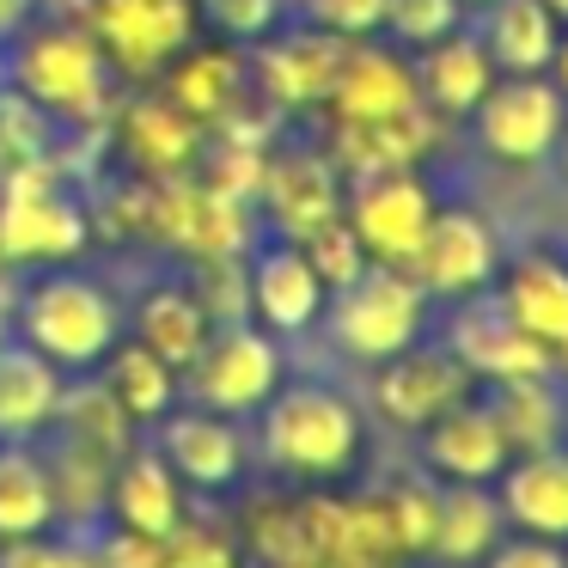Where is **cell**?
Wrapping results in <instances>:
<instances>
[{"label":"cell","instance_id":"1","mask_svg":"<svg viewBox=\"0 0 568 568\" xmlns=\"http://www.w3.org/2000/svg\"><path fill=\"white\" fill-rule=\"evenodd\" d=\"M7 50H13L7 80L31 104H43L62 129H111L116 74L104 62V43L92 38L87 19H38Z\"/></svg>","mask_w":568,"mask_h":568},{"label":"cell","instance_id":"2","mask_svg":"<svg viewBox=\"0 0 568 568\" xmlns=\"http://www.w3.org/2000/svg\"><path fill=\"white\" fill-rule=\"evenodd\" d=\"M92 245V209L68 190V172L43 160H19L0 178V257L7 270H62Z\"/></svg>","mask_w":568,"mask_h":568},{"label":"cell","instance_id":"3","mask_svg":"<svg viewBox=\"0 0 568 568\" xmlns=\"http://www.w3.org/2000/svg\"><path fill=\"white\" fill-rule=\"evenodd\" d=\"M13 318L19 336H26L38 355H50L62 373H87L99 367L104 355L123 336V306L104 282L80 270H43L26 294H13Z\"/></svg>","mask_w":568,"mask_h":568},{"label":"cell","instance_id":"4","mask_svg":"<svg viewBox=\"0 0 568 568\" xmlns=\"http://www.w3.org/2000/svg\"><path fill=\"white\" fill-rule=\"evenodd\" d=\"M324 318H331V336L343 355L379 367V361L404 355L409 343H422V331H428V294L416 287V275L404 263H367L355 282L324 300Z\"/></svg>","mask_w":568,"mask_h":568},{"label":"cell","instance_id":"5","mask_svg":"<svg viewBox=\"0 0 568 568\" xmlns=\"http://www.w3.org/2000/svg\"><path fill=\"white\" fill-rule=\"evenodd\" d=\"M263 453L294 477H343L361 453V416L331 385H275L263 404Z\"/></svg>","mask_w":568,"mask_h":568},{"label":"cell","instance_id":"6","mask_svg":"<svg viewBox=\"0 0 568 568\" xmlns=\"http://www.w3.org/2000/svg\"><path fill=\"white\" fill-rule=\"evenodd\" d=\"M562 123H568V99L550 74H495V87L470 111L477 148L501 165H544L556 153Z\"/></svg>","mask_w":568,"mask_h":568},{"label":"cell","instance_id":"7","mask_svg":"<svg viewBox=\"0 0 568 568\" xmlns=\"http://www.w3.org/2000/svg\"><path fill=\"white\" fill-rule=\"evenodd\" d=\"M275 385H282V343L251 318L214 324L202 355L184 367V392L202 409H221V416L263 409L275 397Z\"/></svg>","mask_w":568,"mask_h":568},{"label":"cell","instance_id":"8","mask_svg":"<svg viewBox=\"0 0 568 568\" xmlns=\"http://www.w3.org/2000/svg\"><path fill=\"white\" fill-rule=\"evenodd\" d=\"M404 270L416 275V287L428 300L483 294V287H495V275H501V239L483 221V209H470V202H440V209L428 214V226H422L416 251L404 257Z\"/></svg>","mask_w":568,"mask_h":568},{"label":"cell","instance_id":"9","mask_svg":"<svg viewBox=\"0 0 568 568\" xmlns=\"http://www.w3.org/2000/svg\"><path fill=\"white\" fill-rule=\"evenodd\" d=\"M87 26L104 43L111 74L153 87L165 62L196 38V7L190 0H87Z\"/></svg>","mask_w":568,"mask_h":568},{"label":"cell","instance_id":"10","mask_svg":"<svg viewBox=\"0 0 568 568\" xmlns=\"http://www.w3.org/2000/svg\"><path fill=\"white\" fill-rule=\"evenodd\" d=\"M148 233L184 257H245L251 251V202L221 196L196 172L160 178L148 196Z\"/></svg>","mask_w":568,"mask_h":568},{"label":"cell","instance_id":"11","mask_svg":"<svg viewBox=\"0 0 568 568\" xmlns=\"http://www.w3.org/2000/svg\"><path fill=\"white\" fill-rule=\"evenodd\" d=\"M446 348L458 355V367H465L470 379H489V385L495 379H538V373H556L550 348H544L531 331H519L495 287L465 294L453 306V318H446Z\"/></svg>","mask_w":568,"mask_h":568},{"label":"cell","instance_id":"12","mask_svg":"<svg viewBox=\"0 0 568 568\" xmlns=\"http://www.w3.org/2000/svg\"><path fill=\"white\" fill-rule=\"evenodd\" d=\"M434 209H440V196L422 178V165L416 172H379V178H348L343 184V221L355 226L361 251L373 263H404Z\"/></svg>","mask_w":568,"mask_h":568},{"label":"cell","instance_id":"13","mask_svg":"<svg viewBox=\"0 0 568 568\" xmlns=\"http://www.w3.org/2000/svg\"><path fill=\"white\" fill-rule=\"evenodd\" d=\"M257 50V62H251V74H257V92L270 111H324V99H331L336 87V68H343L348 43L331 38V31H312V26H275L263 43H251Z\"/></svg>","mask_w":568,"mask_h":568},{"label":"cell","instance_id":"14","mask_svg":"<svg viewBox=\"0 0 568 568\" xmlns=\"http://www.w3.org/2000/svg\"><path fill=\"white\" fill-rule=\"evenodd\" d=\"M263 221L275 226V239H306L312 226L343 214V172L331 165L324 148H287V153H263V178H257V202Z\"/></svg>","mask_w":568,"mask_h":568},{"label":"cell","instance_id":"15","mask_svg":"<svg viewBox=\"0 0 568 568\" xmlns=\"http://www.w3.org/2000/svg\"><path fill=\"white\" fill-rule=\"evenodd\" d=\"M434 148H440V116L428 104H409L392 116H348V123H331V141H324L343 184L379 172H416Z\"/></svg>","mask_w":568,"mask_h":568},{"label":"cell","instance_id":"16","mask_svg":"<svg viewBox=\"0 0 568 568\" xmlns=\"http://www.w3.org/2000/svg\"><path fill=\"white\" fill-rule=\"evenodd\" d=\"M470 373L458 367L453 348H428V343H409L404 355L379 361V379H373V404H379L385 422L397 428H428L434 416H446L453 404L470 397Z\"/></svg>","mask_w":568,"mask_h":568},{"label":"cell","instance_id":"17","mask_svg":"<svg viewBox=\"0 0 568 568\" xmlns=\"http://www.w3.org/2000/svg\"><path fill=\"white\" fill-rule=\"evenodd\" d=\"M245 282H251V324H263L270 336L312 331L324 318V300H331V287L318 282V270L306 263V251L294 239L245 251Z\"/></svg>","mask_w":568,"mask_h":568},{"label":"cell","instance_id":"18","mask_svg":"<svg viewBox=\"0 0 568 568\" xmlns=\"http://www.w3.org/2000/svg\"><path fill=\"white\" fill-rule=\"evenodd\" d=\"M111 135H116V148H123V160L135 165V178L160 184V178L196 172L209 129H202L196 116L178 111L165 92H148V99H135V104H123V111H116Z\"/></svg>","mask_w":568,"mask_h":568},{"label":"cell","instance_id":"19","mask_svg":"<svg viewBox=\"0 0 568 568\" xmlns=\"http://www.w3.org/2000/svg\"><path fill=\"white\" fill-rule=\"evenodd\" d=\"M165 434H160V458L172 465L178 483L190 489H226L245 470V440H239L233 416L221 409H165Z\"/></svg>","mask_w":568,"mask_h":568},{"label":"cell","instance_id":"20","mask_svg":"<svg viewBox=\"0 0 568 568\" xmlns=\"http://www.w3.org/2000/svg\"><path fill=\"white\" fill-rule=\"evenodd\" d=\"M422 104L416 92V62L404 50H385V43H348L343 68H336V87L324 99L331 123H348V116H392Z\"/></svg>","mask_w":568,"mask_h":568},{"label":"cell","instance_id":"21","mask_svg":"<svg viewBox=\"0 0 568 568\" xmlns=\"http://www.w3.org/2000/svg\"><path fill=\"white\" fill-rule=\"evenodd\" d=\"M501 519H514L526 538H568V453L562 446H544V453H519L501 465Z\"/></svg>","mask_w":568,"mask_h":568},{"label":"cell","instance_id":"22","mask_svg":"<svg viewBox=\"0 0 568 568\" xmlns=\"http://www.w3.org/2000/svg\"><path fill=\"white\" fill-rule=\"evenodd\" d=\"M422 458H428V470H440L446 483H495L514 453H507L489 404L465 397V404H453L446 416H434L428 428H422Z\"/></svg>","mask_w":568,"mask_h":568},{"label":"cell","instance_id":"23","mask_svg":"<svg viewBox=\"0 0 568 568\" xmlns=\"http://www.w3.org/2000/svg\"><path fill=\"white\" fill-rule=\"evenodd\" d=\"M104 507L116 514L123 531H141V538H172L184 526V483L172 477L160 453H135L129 446L123 458L111 465V495Z\"/></svg>","mask_w":568,"mask_h":568},{"label":"cell","instance_id":"24","mask_svg":"<svg viewBox=\"0 0 568 568\" xmlns=\"http://www.w3.org/2000/svg\"><path fill=\"white\" fill-rule=\"evenodd\" d=\"M489 87H495V62L470 26H458L453 38L416 50V92L434 116H470Z\"/></svg>","mask_w":568,"mask_h":568},{"label":"cell","instance_id":"25","mask_svg":"<svg viewBox=\"0 0 568 568\" xmlns=\"http://www.w3.org/2000/svg\"><path fill=\"white\" fill-rule=\"evenodd\" d=\"M477 38L489 50L495 74H550L562 19L544 0H489L477 19Z\"/></svg>","mask_w":568,"mask_h":568},{"label":"cell","instance_id":"26","mask_svg":"<svg viewBox=\"0 0 568 568\" xmlns=\"http://www.w3.org/2000/svg\"><path fill=\"white\" fill-rule=\"evenodd\" d=\"M160 92L202 129H214L245 92V62L233 43H202V50H178L160 74Z\"/></svg>","mask_w":568,"mask_h":568},{"label":"cell","instance_id":"27","mask_svg":"<svg viewBox=\"0 0 568 568\" xmlns=\"http://www.w3.org/2000/svg\"><path fill=\"white\" fill-rule=\"evenodd\" d=\"M68 373L50 355H38L31 343L0 348V440H31L55 422Z\"/></svg>","mask_w":568,"mask_h":568},{"label":"cell","instance_id":"28","mask_svg":"<svg viewBox=\"0 0 568 568\" xmlns=\"http://www.w3.org/2000/svg\"><path fill=\"white\" fill-rule=\"evenodd\" d=\"M495 282H501L495 294L514 312V324L531 331L544 348L568 331V263L556 257V251H519L514 263H501Z\"/></svg>","mask_w":568,"mask_h":568},{"label":"cell","instance_id":"29","mask_svg":"<svg viewBox=\"0 0 568 568\" xmlns=\"http://www.w3.org/2000/svg\"><path fill=\"white\" fill-rule=\"evenodd\" d=\"M209 331L214 324H209V312H202V300L190 294V282H160V287H148L141 306H135V343H148L153 355L178 373L202 355Z\"/></svg>","mask_w":568,"mask_h":568},{"label":"cell","instance_id":"30","mask_svg":"<svg viewBox=\"0 0 568 568\" xmlns=\"http://www.w3.org/2000/svg\"><path fill=\"white\" fill-rule=\"evenodd\" d=\"M99 367H104L99 385L116 397V409H123L129 422H160L165 409L178 404V392H184V373L165 367V361L153 355L148 343H135V336H129V343L116 336V348L99 361Z\"/></svg>","mask_w":568,"mask_h":568},{"label":"cell","instance_id":"31","mask_svg":"<svg viewBox=\"0 0 568 568\" xmlns=\"http://www.w3.org/2000/svg\"><path fill=\"white\" fill-rule=\"evenodd\" d=\"M489 416H495V428H501V440L514 458L556 446V434L568 428L562 392L550 385V373H538V379H495L489 385Z\"/></svg>","mask_w":568,"mask_h":568},{"label":"cell","instance_id":"32","mask_svg":"<svg viewBox=\"0 0 568 568\" xmlns=\"http://www.w3.org/2000/svg\"><path fill=\"white\" fill-rule=\"evenodd\" d=\"M501 544V501L483 483H446L434 495V544L446 562H477Z\"/></svg>","mask_w":568,"mask_h":568},{"label":"cell","instance_id":"33","mask_svg":"<svg viewBox=\"0 0 568 568\" xmlns=\"http://www.w3.org/2000/svg\"><path fill=\"white\" fill-rule=\"evenodd\" d=\"M50 519H55V489L43 458L26 453L19 440H7L0 446V544L38 538Z\"/></svg>","mask_w":568,"mask_h":568},{"label":"cell","instance_id":"34","mask_svg":"<svg viewBox=\"0 0 568 568\" xmlns=\"http://www.w3.org/2000/svg\"><path fill=\"white\" fill-rule=\"evenodd\" d=\"M55 422L68 428V440L74 446H87V453H99V458H123L129 446H135V422L116 409V397L104 392V385H62V404H55Z\"/></svg>","mask_w":568,"mask_h":568},{"label":"cell","instance_id":"35","mask_svg":"<svg viewBox=\"0 0 568 568\" xmlns=\"http://www.w3.org/2000/svg\"><path fill=\"white\" fill-rule=\"evenodd\" d=\"M50 489H55V514H99L111 495V458L87 453V446L62 440V453L50 458Z\"/></svg>","mask_w":568,"mask_h":568},{"label":"cell","instance_id":"36","mask_svg":"<svg viewBox=\"0 0 568 568\" xmlns=\"http://www.w3.org/2000/svg\"><path fill=\"white\" fill-rule=\"evenodd\" d=\"M55 135H62V123L7 80V87H0V160L7 165L43 160V153H55Z\"/></svg>","mask_w":568,"mask_h":568},{"label":"cell","instance_id":"37","mask_svg":"<svg viewBox=\"0 0 568 568\" xmlns=\"http://www.w3.org/2000/svg\"><path fill=\"white\" fill-rule=\"evenodd\" d=\"M465 26V0H385V31L379 38H392L397 50H428V43L453 38V31Z\"/></svg>","mask_w":568,"mask_h":568},{"label":"cell","instance_id":"38","mask_svg":"<svg viewBox=\"0 0 568 568\" xmlns=\"http://www.w3.org/2000/svg\"><path fill=\"white\" fill-rule=\"evenodd\" d=\"M434 495L428 483H392V489H379L373 501H379V519H385V538H392L397 556H416L434 544Z\"/></svg>","mask_w":568,"mask_h":568},{"label":"cell","instance_id":"39","mask_svg":"<svg viewBox=\"0 0 568 568\" xmlns=\"http://www.w3.org/2000/svg\"><path fill=\"white\" fill-rule=\"evenodd\" d=\"M190 7H196V26L214 31L221 43H233V50L263 43L287 19V0H190Z\"/></svg>","mask_w":568,"mask_h":568},{"label":"cell","instance_id":"40","mask_svg":"<svg viewBox=\"0 0 568 568\" xmlns=\"http://www.w3.org/2000/svg\"><path fill=\"white\" fill-rule=\"evenodd\" d=\"M190 294L202 300L209 324H239L251 318V282H245V257H196Z\"/></svg>","mask_w":568,"mask_h":568},{"label":"cell","instance_id":"41","mask_svg":"<svg viewBox=\"0 0 568 568\" xmlns=\"http://www.w3.org/2000/svg\"><path fill=\"white\" fill-rule=\"evenodd\" d=\"M300 251H306V263L318 270V282L331 287V294H336V287H348V282H355V275L373 263L367 251H361L355 226H348L343 214H336V221H324V226H312V233L300 239Z\"/></svg>","mask_w":568,"mask_h":568},{"label":"cell","instance_id":"42","mask_svg":"<svg viewBox=\"0 0 568 568\" xmlns=\"http://www.w3.org/2000/svg\"><path fill=\"white\" fill-rule=\"evenodd\" d=\"M300 26L331 31L343 43H367L385 31V0H287Z\"/></svg>","mask_w":568,"mask_h":568},{"label":"cell","instance_id":"43","mask_svg":"<svg viewBox=\"0 0 568 568\" xmlns=\"http://www.w3.org/2000/svg\"><path fill=\"white\" fill-rule=\"evenodd\" d=\"M0 568H99V556L80 550V544L13 538V544H0Z\"/></svg>","mask_w":568,"mask_h":568},{"label":"cell","instance_id":"44","mask_svg":"<svg viewBox=\"0 0 568 568\" xmlns=\"http://www.w3.org/2000/svg\"><path fill=\"white\" fill-rule=\"evenodd\" d=\"M92 556H99V568H165V538L116 531V538H104Z\"/></svg>","mask_w":568,"mask_h":568},{"label":"cell","instance_id":"45","mask_svg":"<svg viewBox=\"0 0 568 568\" xmlns=\"http://www.w3.org/2000/svg\"><path fill=\"white\" fill-rule=\"evenodd\" d=\"M489 568H568V550L550 538H507L483 556Z\"/></svg>","mask_w":568,"mask_h":568},{"label":"cell","instance_id":"46","mask_svg":"<svg viewBox=\"0 0 568 568\" xmlns=\"http://www.w3.org/2000/svg\"><path fill=\"white\" fill-rule=\"evenodd\" d=\"M43 19V0H0V50L19 38V31H31Z\"/></svg>","mask_w":568,"mask_h":568},{"label":"cell","instance_id":"47","mask_svg":"<svg viewBox=\"0 0 568 568\" xmlns=\"http://www.w3.org/2000/svg\"><path fill=\"white\" fill-rule=\"evenodd\" d=\"M550 80L562 87V99H568V26H562V38H556V55H550Z\"/></svg>","mask_w":568,"mask_h":568},{"label":"cell","instance_id":"48","mask_svg":"<svg viewBox=\"0 0 568 568\" xmlns=\"http://www.w3.org/2000/svg\"><path fill=\"white\" fill-rule=\"evenodd\" d=\"M13 343V287L0 282V348Z\"/></svg>","mask_w":568,"mask_h":568},{"label":"cell","instance_id":"49","mask_svg":"<svg viewBox=\"0 0 568 568\" xmlns=\"http://www.w3.org/2000/svg\"><path fill=\"white\" fill-rule=\"evenodd\" d=\"M550 361H556V367L568 373V331H562V336H556V343H550Z\"/></svg>","mask_w":568,"mask_h":568},{"label":"cell","instance_id":"50","mask_svg":"<svg viewBox=\"0 0 568 568\" xmlns=\"http://www.w3.org/2000/svg\"><path fill=\"white\" fill-rule=\"evenodd\" d=\"M556 165H562V178H568V123H562V135H556Z\"/></svg>","mask_w":568,"mask_h":568},{"label":"cell","instance_id":"51","mask_svg":"<svg viewBox=\"0 0 568 568\" xmlns=\"http://www.w3.org/2000/svg\"><path fill=\"white\" fill-rule=\"evenodd\" d=\"M544 7H550V13H556V19H562V26H568V0H544Z\"/></svg>","mask_w":568,"mask_h":568},{"label":"cell","instance_id":"52","mask_svg":"<svg viewBox=\"0 0 568 568\" xmlns=\"http://www.w3.org/2000/svg\"><path fill=\"white\" fill-rule=\"evenodd\" d=\"M43 7H55V0H43ZM74 19H87V0H74Z\"/></svg>","mask_w":568,"mask_h":568},{"label":"cell","instance_id":"53","mask_svg":"<svg viewBox=\"0 0 568 568\" xmlns=\"http://www.w3.org/2000/svg\"><path fill=\"white\" fill-rule=\"evenodd\" d=\"M0 87H7V50H0Z\"/></svg>","mask_w":568,"mask_h":568},{"label":"cell","instance_id":"54","mask_svg":"<svg viewBox=\"0 0 568 568\" xmlns=\"http://www.w3.org/2000/svg\"><path fill=\"white\" fill-rule=\"evenodd\" d=\"M275 568H318V562H275Z\"/></svg>","mask_w":568,"mask_h":568},{"label":"cell","instance_id":"55","mask_svg":"<svg viewBox=\"0 0 568 568\" xmlns=\"http://www.w3.org/2000/svg\"><path fill=\"white\" fill-rule=\"evenodd\" d=\"M465 7H489V0H465Z\"/></svg>","mask_w":568,"mask_h":568},{"label":"cell","instance_id":"56","mask_svg":"<svg viewBox=\"0 0 568 568\" xmlns=\"http://www.w3.org/2000/svg\"><path fill=\"white\" fill-rule=\"evenodd\" d=\"M0 282H7V257H0Z\"/></svg>","mask_w":568,"mask_h":568},{"label":"cell","instance_id":"57","mask_svg":"<svg viewBox=\"0 0 568 568\" xmlns=\"http://www.w3.org/2000/svg\"><path fill=\"white\" fill-rule=\"evenodd\" d=\"M0 178H7V160H0Z\"/></svg>","mask_w":568,"mask_h":568},{"label":"cell","instance_id":"58","mask_svg":"<svg viewBox=\"0 0 568 568\" xmlns=\"http://www.w3.org/2000/svg\"><path fill=\"white\" fill-rule=\"evenodd\" d=\"M562 416H568V397H562Z\"/></svg>","mask_w":568,"mask_h":568}]
</instances>
